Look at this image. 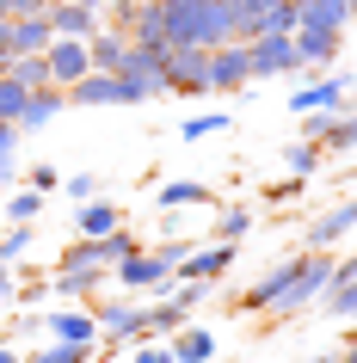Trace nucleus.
Segmentation results:
<instances>
[{
  "label": "nucleus",
  "mask_w": 357,
  "mask_h": 363,
  "mask_svg": "<svg viewBox=\"0 0 357 363\" xmlns=\"http://www.w3.org/2000/svg\"><path fill=\"white\" fill-rule=\"evenodd\" d=\"M160 13V38L172 43H191V50H216V43H234L241 38V6L234 0H154Z\"/></svg>",
  "instance_id": "1"
},
{
  "label": "nucleus",
  "mask_w": 357,
  "mask_h": 363,
  "mask_svg": "<svg viewBox=\"0 0 357 363\" xmlns=\"http://www.w3.org/2000/svg\"><path fill=\"white\" fill-rule=\"evenodd\" d=\"M105 277H111L117 289H130V296H172V284H179L167 259H154V252H142V247H136L130 259L105 265Z\"/></svg>",
  "instance_id": "2"
},
{
  "label": "nucleus",
  "mask_w": 357,
  "mask_h": 363,
  "mask_svg": "<svg viewBox=\"0 0 357 363\" xmlns=\"http://www.w3.org/2000/svg\"><path fill=\"white\" fill-rule=\"evenodd\" d=\"M326 284H333V247H308V252L296 259V284L283 289V302L271 308V314L283 320V314H296V308L320 302V289H326Z\"/></svg>",
  "instance_id": "3"
},
{
  "label": "nucleus",
  "mask_w": 357,
  "mask_h": 363,
  "mask_svg": "<svg viewBox=\"0 0 357 363\" xmlns=\"http://www.w3.org/2000/svg\"><path fill=\"white\" fill-rule=\"evenodd\" d=\"M160 68H167V99H209V50L172 43Z\"/></svg>",
  "instance_id": "4"
},
{
  "label": "nucleus",
  "mask_w": 357,
  "mask_h": 363,
  "mask_svg": "<svg viewBox=\"0 0 357 363\" xmlns=\"http://www.w3.org/2000/svg\"><path fill=\"white\" fill-rule=\"evenodd\" d=\"M246 68H253V80L302 74V62H296V38H290V31H271V38H246Z\"/></svg>",
  "instance_id": "5"
},
{
  "label": "nucleus",
  "mask_w": 357,
  "mask_h": 363,
  "mask_svg": "<svg viewBox=\"0 0 357 363\" xmlns=\"http://www.w3.org/2000/svg\"><path fill=\"white\" fill-rule=\"evenodd\" d=\"M93 320H99V339H142V302L136 296H93Z\"/></svg>",
  "instance_id": "6"
},
{
  "label": "nucleus",
  "mask_w": 357,
  "mask_h": 363,
  "mask_svg": "<svg viewBox=\"0 0 357 363\" xmlns=\"http://www.w3.org/2000/svg\"><path fill=\"white\" fill-rule=\"evenodd\" d=\"M68 105H142L136 86H123V74H105V68H87L75 86H62Z\"/></svg>",
  "instance_id": "7"
},
{
  "label": "nucleus",
  "mask_w": 357,
  "mask_h": 363,
  "mask_svg": "<svg viewBox=\"0 0 357 363\" xmlns=\"http://www.w3.org/2000/svg\"><path fill=\"white\" fill-rule=\"evenodd\" d=\"M228 265H234V240H209V247H191L185 259L172 265V277H179V284H197V277H204V284H222Z\"/></svg>",
  "instance_id": "8"
},
{
  "label": "nucleus",
  "mask_w": 357,
  "mask_h": 363,
  "mask_svg": "<svg viewBox=\"0 0 357 363\" xmlns=\"http://www.w3.org/2000/svg\"><path fill=\"white\" fill-rule=\"evenodd\" d=\"M351 86H357L351 74H326V80H314V86H296V93H290V111H296V117H308V111H345V105H351Z\"/></svg>",
  "instance_id": "9"
},
{
  "label": "nucleus",
  "mask_w": 357,
  "mask_h": 363,
  "mask_svg": "<svg viewBox=\"0 0 357 363\" xmlns=\"http://www.w3.org/2000/svg\"><path fill=\"white\" fill-rule=\"evenodd\" d=\"M246 80H253V68H246V43H216L209 50V93H246Z\"/></svg>",
  "instance_id": "10"
},
{
  "label": "nucleus",
  "mask_w": 357,
  "mask_h": 363,
  "mask_svg": "<svg viewBox=\"0 0 357 363\" xmlns=\"http://www.w3.org/2000/svg\"><path fill=\"white\" fill-rule=\"evenodd\" d=\"M62 111H68V93H62V86H31L25 105H19V117H13V130H19V135H38V130H50Z\"/></svg>",
  "instance_id": "11"
},
{
  "label": "nucleus",
  "mask_w": 357,
  "mask_h": 363,
  "mask_svg": "<svg viewBox=\"0 0 357 363\" xmlns=\"http://www.w3.org/2000/svg\"><path fill=\"white\" fill-rule=\"evenodd\" d=\"M296 259H302V252H296ZM296 259H278V265L265 271L259 284H246V296H241V308H246V314H271V308L283 302V289L296 284Z\"/></svg>",
  "instance_id": "12"
},
{
  "label": "nucleus",
  "mask_w": 357,
  "mask_h": 363,
  "mask_svg": "<svg viewBox=\"0 0 357 363\" xmlns=\"http://www.w3.org/2000/svg\"><path fill=\"white\" fill-rule=\"evenodd\" d=\"M99 284H111L105 265H56L50 271V296H62V302H93Z\"/></svg>",
  "instance_id": "13"
},
{
  "label": "nucleus",
  "mask_w": 357,
  "mask_h": 363,
  "mask_svg": "<svg viewBox=\"0 0 357 363\" xmlns=\"http://www.w3.org/2000/svg\"><path fill=\"white\" fill-rule=\"evenodd\" d=\"M43 62H50V86H75V80L93 68V56H87V43H80V38H50Z\"/></svg>",
  "instance_id": "14"
},
{
  "label": "nucleus",
  "mask_w": 357,
  "mask_h": 363,
  "mask_svg": "<svg viewBox=\"0 0 357 363\" xmlns=\"http://www.w3.org/2000/svg\"><path fill=\"white\" fill-rule=\"evenodd\" d=\"M50 339L99 345V320H93V308H87V302H75V308H50Z\"/></svg>",
  "instance_id": "15"
},
{
  "label": "nucleus",
  "mask_w": 357,
  "mask_h": 363,
  "mask_svg": "<svg viewBox=\"0 0 357 363\" xmlns=\"http://www.w3.org/2000/svg\"><path fill=\"white\" fill-rule=\"evenodd\" d=\"M50 13H25V19H6V43H13V56H43L50 50Z\"/></svg>",
  "instance_id": "16"
},
{
  "label": "nucleus",
  "mask_w": 357,
  "mask_h": 363,
  "mask_svg": "<svg viewBox=\"0 0 357 363\" xmlns=\"http://www.w3.org/2000/svg\"><path fill=\"white\" fill-rule=\"evenodd\" d=\"M351 228H357V197H345V203H333L326 216L308 222V247H339Z\"/></svg>",
  "instance_id": "17"
},
{
  "label": "nucleus",
  "mask_w": 357,
  "mask_h": 363,
  "mask_svg": "<svg viewBox=\"0 0 357 363\" xmlns=\"http://www.w3.org/2000/svg\"><path fill=\"white\" fill-rule=\"evenodd\" d=\"M290 38H296V62L302 68H326V62L339 56V31H326V25H296Z\"/></svg>",
  "instance_id": "18"
},
{
  "label": "nucleus",
  "mask_w": 357,
  "mask_h": 363,
  "mask_svg": "<svg viewBox=\"0 0 357 363\" xmlns=\"http://www.w3.org/2000/svg\"><path fill=\"white\" fill-rule=\"evenodd\" d=\"M167 345H172V357H179V363H216V333L197 326V320H185L179 333H167Z\"/></svg>",
  "instance_id": "19"
},
{
  "label": "nucleus",
  "mask_w": 357,
  "mask_h": 363,
  "mask_svg": "<svg viewBox=\"0 0 357 363\" xmlns=\"http://www.w3.org/2000/svg\"><path fill=\"white\" fill-rule=\"evenodd\" d=\"M50 31H56V38H93L99 31V13L93 6H75V0H50Z\"/></svg>",
  "instance_id": "20"
},
{
  "label": "nucleus",
  "mask_w": 357,
  "mask_h": 363,
  "mask_svg": "<svg viewBox=\"0 0 357 363\" xmlns=\"http://www.w3.org/2000/svg\"><path fill=\"white\" fill-rule=\"evenodd\" d=\"M185 320L191 314L172 302V296H148V302H142V339H167V333H179Z\"/></svg>",
  "instance_id": "21"
},
{
  "label": "nucleus",
  "mask_w": 357,
  "mask_h": 363,
  "mask_svg": "<svg viewBox=\"0 0 357 363\" xmlns=\"http://www.w3.org/2000/svg\"><path fill=\"white\" fill-rule=\"evenodd\" d=\"M296 25H326L345 38V25H351V0H296Z\"/></svg>",
  "instance_id": "22"
},
{
  "label": "nucleus",
  "mask_w": 357,
  "mask_h": 363,
  "mask_svg": "<svg viewBox=\"0 0 357 363\" xmlns=\"http://www.w3.org/2000/svg\"><path fill=\"white\" fill-rule=\"evenodd\" d=\"M87 56H93V68L117 74V68H123V56H130V38H123V31H105V25H99L93 38H87Z\"/></svg>",
  "instance_id": "23"
},
{
  "label": "nucleus",
  "mask_w": 357,
  "mask_h": 363,
  "mask_svg": "<svg viewBox=\"0 0 357 363\" xmlns=\"http://www.w3.org/2000/svg\"><path fill=\"white\" fill-rule=\"evenodd\" d=\"M154 203H160V210H191V203H216V197H209V185H197V179H172V185L154 191Z\"/></svg>",
  "instance_id": "24"
},
{
  "label": "nucleus",
  "mask_w": 357,
  "mask_h": 363,
  "mask_svg": "<svg viewBox=\"0 0 357 363\" xmlns=\"http://www.w3.org/2000/svg\"><path fill=\"white\" fill-rule=\"evenodd\" d=\"M117 222H123V210H117V203H105V197H87V203H80V234H111Z\"/></svg>",
  "instance_id": "25"
},
{
  "label": "nucleus",
  "mask_w": 357,
  "mask_h": 363,
  "mask_svg": "<svg viewBox=\"0 0 357 363\" xmlns=\"http://www.w3.org/2000/svg\"><path fill=\"white\" fill-rule=\"evenodd\" d=\"M216 240H234V247H241L246 234H253V210H246V203H222V210H216Z\"/></svg>",
  "instance_id": "26"
},
{
  "label": "nucleus",
  "mask_w": 357,
  "mask_h": 363,
  "mask_svg": "<svg viewBox=\"0 0 357 363\" xmlns=\"http://www.w3.org/2000/svg\"><path fill=\"white\" fill-rule=\"evenodd\" d=\"M43 203H50V197L25 185V191H6V197H0V216H6V222H38Z\"/></svg>",
  "instance_id": "27"
},
{
  "label": "nucleus",
  "mask_w": 357,
  "mask_h": 363,
  "mask_svg": "<svg viewBox=\"0 0 357 363\" xmlns=\"http://www.w3.org/2000/svg\"><path fill=\"white\" fill-rule=\"evenodd\" d=\"M283 167H290V179H314V172H320V142L296 135V142L283 148Z\"/></svg>",
  "instance_id": "28"
},
{
  "label": "nucleus",
  "mask_w": 357,
  "mask_h": 363,
  "mask_svg": "<svg viewBox=\"0 0 357 363\" xmlns=\"http://www.w3.org/2000/svg\"><path fill=\"white\" fill-rule=\"evenodd\" d=\"M31 240H38V222H13V228L0 234V265H19L25 252H31Z\"/></svg>",
  "instance_id": "29"
},
{
  "label": "nucleus",
  "mask_w": 357,
  "mask_h": 363,
  "mask_svg": "<svg viewBox=\"0 0 357 363\" xmlns=\"http://www.w3.org/2000/svg\"><path fill=\"white\" fill-rule=\"evenodd\" d=\"M320 302H326L333 320H351L357 326V284H326V289H320Z\"/></svg>",
  "instance_id": "30"
},
{
  "label": "nucleus",
  "mask_w": 357,
  "mask_h": 363,
  "mask_svg": "<svg viewBox=\"0 0 357 363\" xmlns=\"http://www.w3.org/2000/svg\"><path fill=\"white\" fill-rule=\"evenodd\" d=\"M0 74H13L19 86H50V62H43V56H13Z\"/></svg>",
  "instance_id": "31"
},
{
  "label": "nucleus",
  "mask_w": 357,
  "mask_h": 363,
  "mask_svg": "<svg viewBox=\"0 0 357 363\" xmlns=\"http://www.w3.org/2000/svg\"><path fill=\"white\" fill-rule=\"evenodd\" d=\"M136 247H142V240H136V234L123 228V222H117L111 234H99V259H105V265H117V259H130Z\"/></svg>",
  "instance_id": "32"
},
{
  "label": "nucleus",
  "mask_w": 357,
  "mask_h": 363,
  "mask_svg": "<svg viewBox=\"0 0 357 363\" xmlns=\"http://www.w3.org/2000/svg\"><path fill=\"white\" fill-rule=\"evenodd\" d=\"M31 363H93V345H68V339H50Z\"/></svg>",
  "instance_id": "33"
},
{
  "label": "nucleus",
  "mask_w": 357,
  "mask_h": 363,
  "mask_svg": "<svg viewBox=\"0 0 357 363\" xmlns=\"http://www.w3.org/2000/svg\"><path fill=\"white\" fill-rule=\"evenodd\" d=\"M216 130H228V111H197V117H185V123H179V135H185V142L216 135Z\"/></svg>",
  "instance_id": "34"
},
{
  "label": "nucleus",
  "mask_w": 357,
  "mask_h": 363,
  "mask_svg": "<svg viewBox=\"0 0 357 363\" xmlns=\"http://www.w3.org/2000/svg\"><path fill=\"white\" fill-rule=\"evenodd\" d=\"M25 93H31V86H19V80H13V74H0V123H13V117H19Z\"/></svg>",
  "instance_id": "35"
},
{
  "label": "nucleus",
  "mask_w": 357,
  "mask_h": 363,
  "mask_svg": "<svg viewBox=\"0 0 357 363\" xmlns=\"http://www.w3.org/2000/svg\"><path fill=\"white\" fill-rule=\"evenodd\" d=\"M56 265H105V259H99V240H93V234H80L75 247H62Z\"/></svg>",
  "instance_id": "36"
},
{
  "label": "nucleus",
  "mask_w": 357,
  "mask_h": 363,
  "mask_svg": "<svg viewBox=\"0 0 357 363\" xmlns=\"http://www.w3.org/2000/svg\"><path fill=\"white\" fill-rule=\"evenodd\" d=\"M209 296H216V284H204V277H197V284H172V302L185 308V314H191L197 302H209Z\"/></svg>",
  "instance_id": "37"
},
{
  "label": "nucleus",
  "mask_w": 357,
  "mask_h": 363,
  "mask_svg": "<svg viewBox=\"0 0 357 363\" xmlns=\"http://www.w3.org/2000/svg\"><path fill=\"white\" fill-rule=\"evenodd\" d=\"M130 363H179V357H172L167 339H136V357Z\"/></svg>",
  "instance_id": "38"
},
{
  "label": "nucleus",
  "mask_w": 357,
  "mask_h": 363,
  "mask_svg": "<svg viewBox=\"0 0 357 363\" xmlns=\"http://www.w3.org/2000/svg\"><path fill=\"white\" fill-rule=\"evenodd\" d=\"M191 247H197L191 234H160V247H154V259H167V265H179V259H185Z\"/></svg>",
  "instance_id": "39"
},
{
  "label": "nucleus",
  "mask_w": 357,
  "mask_h": 363,
  "mask_svg": "<svg viewBox=\"0 0 357 363\" xmlns=\"http://www.w3.org/2000/svg\"><path fill=\"white\" fill-rule=\"evenodd\" d=\"M56 191H68L75 203H87V197H99V172H75V179H62Z\"/></svg>",
  "instance_id": "40"
},
{
  "label": "nucleus",
  "mask_w": 357,
  "mask_h": 363,
  "mask_svg": "<svg viewBox=\"0 0 357 363\" xmlns=\"http://www.w3.org/2000/svg\"><path fill=\"white\" fill-rule=\"evenodd\" d=\"M25 185H31V191H43V197H50V191H56V185H62V172H56V167H31V172H25Z\"/></svg>",
  "instance_id": "41"
},
{
  "label": "nucleus",
  "mask_w": 357,
  "mask_h": 363,
  "mask_svg": "<svg viewBox=\"0 0 357 363\" xmlns=\"http://www.w3.org/2000/svg\"><path fill=\"white\" fill-rule=\"evenodd\" d=\"M25 13H50V0H6V19H25Z\"/></svg>",
  "instance_id": "42"
},
{
  "label": "nucleus",
  "mask_w": 357,
  "mask_h": 363,
  "mask_svg": "<svg viewBox=\"0 0 357 363\" xmlns=\"http://www.w3.org/2000/svg\"><path fill=\"white\" fill-rule=\"evenodd\" d=\"M19 142H25V135L13 130V123H0V160H13V154H19Z\"/></svg>",
  "instance_id": "43"
},
{
  "label": "nucleus",
  "mask_w": 357,
  "mask_h": 363,
  "mask_svg": "<svg viewBox=\"0 0 357 363\" xmlns=\"http://www.w3.org/2000/svg\"><path fill=\"white\" fill-rule=\"evenodd\" d=\"M13 296H19V302H31V308H38V302H50V277H43V284H25V289H13Z\"/></svg>",
  "instance_id": "44"
},
{
  "label": "nucleus",
  "mask_w": 357,
  "mask_h": 363,
  "mask_svg": "<svg viewBox=\"0 0 357 363\" xmlns=\"http://www.w3.org/2000/svg\"><path fill=\"white\" fill-rule=\"evenodd\" d=\"M333 284H357V252L351 259H333Z\"/></svg>",
  "instance_id": "45"
},
{
  "label": "nucleus",
  "mask_w": 357,
  "mask_h": 363,
  "mask_svg": "<svg viewBox=\"0 0 357 363\" xmlns=\"http://www.w3.org/2000/svg\"><path fill=\"white\" fill-rule=\"evenodd\" d=\"M6 185H19V154H13V160H0V191H6Z\"/></svg>",
  "instance_id": "46"
},
{
  "label": "nucleus",
  "mask_w": 357,
  "mask_h": 363,
  "mask_svg": "<svg viewBox=\"0 0 357 363\" xmlns=\"http://www.w3.org/2000/svg\"><path fill=\"white\" fill-rule=\"evenodd\" d=\"M0 296L13 302V265H0Z\"/></svg>",
  "instance_id": "47"
},
{
  "label": "nucleus",
  "mask_w": 357,
  "mask_h": 363,
  "mask_svg": "<svg viewBox=\"0 0 357 363\" xmlns=\"http://www.w3.org/2000/svg\"><path fill=\"white\" fill-rule=\"evenodd\" d=\"M13 62V43H6V19H0V68Z\"/></svg>",
  "instance_id": "48"
},
{
  "label": "nucleus",
  "mask_w": 357,
  "mask_h": 363,
  "mask_svg": "<svg viewBox=\"0 0 357 363\" xmlns=\"http://www.w3.org/2000/svg\"><path fill=\"white\" fill-rule=\"evenodd\" d=\"M241 13H259V6H278V0H234Z\"/></svg>",
  "instance_id": "49"
},
{
  "label": "nucleus",
  "mask_w": 357,
  "mask_h": 363,
  "mask_svg": "<svg viewBox=\"0 0 357 363\" xmlns=\"http://www.w3.org/2000/svg\"><path fill=\"white\" fill-rule=\"evenodd\" d=\"M0 363H19V351H13V345H0Z\"/></svg>",
  "instance_id": "50"
},
{
  "label": "nucleus",
  "mask_w": 357,
  "mask_h": 363,
  "mask_svg": "<svg viewBox=\"0 0 357 363\" xmlns=\"http://www.w3.org/2000/svg\"><path fill=\"white\" fill-rule=\"evenodd\" d=\"M345 363H357V339H351V345H345Z\"/></svg>",
  "instance_id": "51"
},
{
  "label": "nucleus",
  "mask_w": 357,
  "mask_h": 363,
  "mask_svg": "<svg viewBox=\"0 0 357 363\" xmlns=\"http://www.w3.org/2000/svg\"><path fill=\"white\" fill-rule=\"evenodd\" d=\"M75 6H93V13H99V6H105V0H75Z\"/></svg>",
  "instance_id": "52"
},
{
  "label": "nucleus",
  "mask_w": 357,
  "mask_h": 363,
  "mask_svg": "<svg viewBox=\"0 0 357 363\" xmlns=\"http://www.w3.org/2000/svg\"><path fill=\"white\" fill-rule=\"evenodd\" d=\"M0 19H6V0H0Z\"/></svg>",
  "instance_id": "53"
},
{
  "label": "nucleus",
  "mask_w": 357,
  "mask_h": 363,
  "mask_svg": "<svg viewBox=\"0 0 357 363\" xmlns=\"http://www.w3.org/2000/svg\"><path fill=\"white\" fill-rule=\"evenodd\" d=\"M0 308H6V296H0Z\"/></svg>",
  "instance_id": "54"
}]
</instances>
